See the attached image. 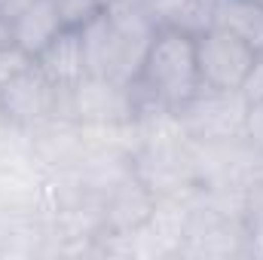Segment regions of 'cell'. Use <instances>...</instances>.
<instances>
[{"mask_svg":"<svg viewBox=\"0 0 263 260\" xmlns=\"http://www.w3.org/2000/svg\"><path fill=\"white\" fill-rule=\"evenodd\" d=\"M248 101L239 89H208L202 86L196 95L175 110L181 132L193 141H233L242 138Z\"/></svg>","mask_w":263,"mask_h":260,"instance_id":"cell-2","label":"cell"},{"mask_svg":"<svg viewBox=\"0 0 263 260\" xmlns=\"http://www.w3.org/2000/svg\"><path fill=\"white\" fill-rule=\"evenodd\" d=\"M214 25L239 34L257 52L263 46V9L254 0H214Z\"/></svg>","mask_w":263,"mask_h":260,"instance_id":"cell-7","label":"cell"},{"mask_svg":"<svg viewBox=\"0 0 263 260\" xmlns=\"http://www.w3.org/2000/svg\"><path fill=\"white\" fill-rule=\"evenodd\" d=\"M132 89L138 98H144L156 110L175 114L178 107H184L202 89L196 37H190L178 28H159Z\"/></svg>","mask_w":263,"mask_h":260,"instance_id":"cell-1","label":"cell"},{"mask_svg":"<svg viewBox=\"0 0 263 260\" xmlns=\"http://www.w3.org/2000/svg\"><path fill=\"white\" fill-rule=\"evenodd\" d=\"M254 3H257V6H260V9H263V0H254Z\"/></svg>","mask_w":263,"mask_h":260,"instance_id":"cell-14","label":"cell"},{"mask_svg":"<svg viewBox=\"0 0 263 260\" xmlns=\"http://www.w3.org/2000/svg\"><path fill=\"white\" fill-rule=\"evenodd\" d=\"M65 31L62 18H59V9L52 0H31L15 18H12V43L18 49H25L31 59L49 46L59 34Z\"/></svg>","mask_w":263,"mask_h":260,"instance_id":"cell-6","label":"cell"},{"mask_svg":"<svg viewBox=\"0 0 263 260\" xmlns=\"http://www.w3.org/2000/svg\"><path fill=\"white\" fill-rule=\"evenodd\" d=\"M52 3H55V9H59L62 25H65V28H73V31L86 28V25L101 12V6H98L95 0H52Z\"/></svg>","mask_w":263,"mask_h":260,"instance_id":"cell-8","label":"cell"},{"mask_svg":"<svg viewBox=\"0 0 263 260\" xmlns=\"http://www.w3.org/2000/svg\"><path fill=\"white\" fill-rule=\"evenodd\" d=\"M260 55H263V46H260Z\"/></svg>","mask_w":263,"mask_h":260,"instance_id":"cell-15","label":"cell"},{"mask_svg":"<svg viewBox=\"0 0 263 260\" xmlns=\"http://www.w3.org/2000/svg\"><path fill=\"white\" fill-rule=\"evenodd\" d=\"M0 107L6 117L22 129H40L55 120L59 110V89L40 73V67L31 65L18 80H12L0 92Z\"/></svg>","mask_w":263,"mask_h":260,"instance_id":"cell-4","label":"cell"},{"mask_svg":"<svg viewBox=\"0 0 263 260\" xmlns=\"http://www.w3.org/2000/svg\"><path fill=\"white\" fill-rule=\"evenodd\" d=\"M257 49L227 28H208L196 37V62L202 86L208 89H239Z\"/></svg>","mask_w":263,"mask_h":260,"instance_id":"cell-3","label":"cell"},{"mask_svg":"<svg viewBox=\"0 0 263 260\" xmlns=\"http://www.w3.org/2000/svg\"><path fill=\"white\" fill-rule=\"evenodd\" d=\"M242 138L251 141V144H257V147H263V101H248Z\"/></svg>","mask_w":263,"mask_h":260,"instance_id":"cell-10","label":"cell"},{"mask_svg":"<svg viewBox=\"0 0 263 260\" xmlns=\"http://www.w3.org/2000/svg\"><path fill=\"white\" fill-rule=\"evenodd\" d=\"M95 3H98L101 9H107V6H110V3H117V0H95Z\"/></svg>","mask_w":263,"mask_h":260,"instance_id":"cell-13","label":"cell"},{"mask_svg":"<svg viewBox=\"0 0 263 260\" xmlns=\"http://www.w3.org/2000/svg\"><path fill=\"white\" fill-rule=\"evenodd\" d=\"M12 43V22L0 15V46H9Z\"/></svg>","mask_w":263,"mask_h":260,"instance_id":"cell-12","label":"cell"},{"mask_svg":"<svg viewBox=\"0 0 263 260\" xmlns=\"http://www.w3.org/2000/svg\"><path fill=\"white\" fill-rule=\"evenodd\" d=\"M239 92L245 95V101H263V55L260 52H257L254 65L248 67V73H245Z\"/></svg>","mask_w":263,"mask_h":260,"instance_id":"cell-11","label":"cell"},{"mask_svg":"<svg viewBox=\"0 0 263 260\" xmlns=\"http://www.w3.org/2000/svg\"><path fill=\"white\" fill-rule=\"evenodd\" d=\"M34 65L40 67V73H43L59 92L77 89V86L89 77L86 49H83V34L73 31V28H65L49 46H43V49L34 55Z\"/></svg>","mask_w":263,"mask_h":260,"instance_id":"cell-5","label":"cell"},{"mask_svg":"<svg viewBox=\"0 0 263 260\" xmlns=\"http://www.w3.org/2000/svg\"><path fill=\"white\" fill-rule=\"evenodd\" d=\"M31 65H34V59H31L25 49H18L15 43L0 46V92H3L12 80H18Z\"/></svg>","mask_w":263,"mask_h":260,"instance_id":"cell-9","label":"cell"}]
</instances>
